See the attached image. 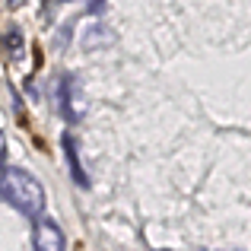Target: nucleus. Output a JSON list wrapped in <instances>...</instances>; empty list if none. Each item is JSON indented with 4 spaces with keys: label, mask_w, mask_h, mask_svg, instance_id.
<instances>
[{
    "label": "nucleus",
    "mask_w": 251,
    "mask_h": 251,
    "mask_svg": "<svg viewBox=\"0 0 251 251\" xmlns=\"http://www.w3.org/2000/svg\"><path fill=\"white\" fill-rule=\"evenodd\" d=\"M0 197L10 203L13 210H19L29 220H38L45 213V188L32 172L6 166L0 169Z\"/></svg>",
    "instance_id": "nucleus-1"
},
{
    "label": "nucleus",
    "mask_w": 251,
    "mask_h": 251,
    "mask_svg": "<svg viewBox=\"0 0 251 251\" xmlns=\"http://www.w3.org/2000/svg\"><path fill=\"white\" fill-rule=\"evenodd\" d=\"M32 248L35 251H64V232L54 220H38L35 235H32Z\"/></svg>",
    "instance_id": "nucleus-2"
},
{
    "label": "nucleus",
    "mask_w": 251,
    "mask_h": 251,
    "mask_svg": "<svg viewBox=\"0 0 251 251\" xmlns=\"http://www.w3.org/2000/svg\"><path fill=\"white\" fill-rule=\"evenodd\" d=\"M61 115L70 118V121H76V118L83 115V105H80V99H76V80L74 76H64L61 80Z\"/></svg>",
    "instance_id": "nucleus-3"
},
{
    "label": "nucleus",
    "mask_w": 251,
    "mask_h": 251,
    "mask_svg": "<svg viewBox=\"0 0 251 251\" xmlns=\"http://www.w3.org/2000/svg\"><path fill=\"white\" fill-rule=\"evenodd\" d=\"M64 150H67V162H70V172H74L76 184L80 188H89V175L80 169V153H76V140L70 134H64Z\"/></svg>",
    "instance_id": "nucleus-4"
},
{
    "label": "nucleus",
    "mask_w": 251,
    "mask_h": 251,
    "mask_svg": "<svg viewBox=\"0 0 251 251\" xmlns=\"http://www.w3.org/2000/svg\"><path fill=\"white\" fill-rule=\"evenodd\" d=\"M3 159H6V137H3V130H0V166H3Z\"/></svg>",
    "instance_id": "nucleus-5"
},
{
    "label": "nucleus",
    "mask_w": 251,
    "mask_h": 251,
    "mask_svg": "<svg viewBox=\"0 0 251 251\" xmlns=\"http://www.w3.org/2000/svg\"><path fill=\"white\" fill-rule=\"evenodd\" d=\"M10 3H19V0H10Z\"/></svg>",
    "instance_id": "nucleus-6"
},
{
    "label": "nucleus",
    "mask_w": 251,
    "mask_h": 251,
    "mask_svg": "<svg viewBox=\"0 0 251 251\" xmlns=\"http://www.w3.org/2000/svg\"><path fill=\"white\" fill-rule=\"evenodd\" d=\"M159 251H169V248H159Z\"/></svg>",
    "instance_id": "nucleus-7"
}]
</instances>
